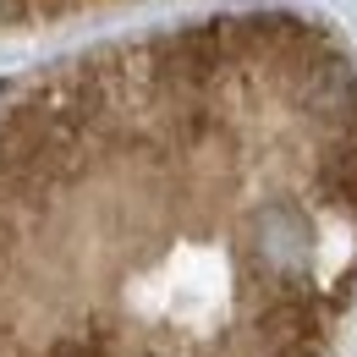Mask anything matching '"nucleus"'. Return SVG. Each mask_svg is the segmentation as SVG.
<instances>
[{"mask_svg": "<svg viewBox=\"0 0 357 357\" xmlns=\"http://www.w3.org/2000/svg\"><path fill=\"white\" fill-rule=\"evenodd\" d=\"M357 303V50L225 11L0 99V357H330Z\"/></svg>", "mask_w": 357, "mask_h": 357, "instance_id": "f257e3e1", "label": "nucleus"}, {"mask_svg": "<svg viewBox=\"0 0 357 357\" xmlns=\"http://www.w3.org/2000/svg\"><path fill=\"white\" fill-rule=\"evenodd\" d=\"M93 6H116V0H0V33L45 28V22H61V17H83Z\"/></svg>", "mask_w": 357, "mask_h": 357, "instance_id": "f03ea898", "label": "nucleus"}]
</instances>
